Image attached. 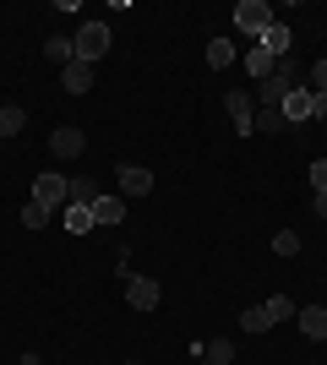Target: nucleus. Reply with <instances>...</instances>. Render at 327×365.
<instances>
[{
  "instance_id": "f257e3e1",
  "label": "nucleus",
  "mask_w": 327,
  "mask_h": 365,
  "mask_svg": "<svg viewBox=\"0 0 327 365\" xmlns=\"http://www.w3.org/2000/svg\"><path fill=\"white\" fill-rule=\"evenodd\" d=\"M295 88H300V66L289 61V55H284V61H279V71L267 76V82H256V104L279 109V104H284V98H289Z\"/></svg>"
},
{
  "instance_id": "f03ea898",
  "label": "nucleus",
  "mask_w": 327,
  "mask_h": 365,
  "mask_svg": "<svg viewBox=\"0 0 327 365\" xmlns=\"http://www.w3.org/2000/svg\"><path fill=\"white\" fill-rule=\"evenodd\" d=\"M71 49H77V61H104V49H109V22H82L77 38H71Z\"/></svg>"
},
{
  "instance_id": "7ed1b4c3",
  "label": "nucleus",
  "mask_w": 327,
  "mask_h": 365,
  "mask_svg": "<svg viewBox=\"0 0 327 365\" xmlns=\"http://www.w3.org/2000/svg\"><path fill=\"white\" fill-rule=\"evenodd\" d=\"M273 22H279V16H273V6H267V0H240V6H234V28L251 33V38H262Z\"/></svg>"
},
{
  "instance_id": "20e7f679",
  "label": "nucleus",
  "mask_w": 327,
  "mask_h": 365,
  "mask_svg": "<svg viewBox=\"0 0 327 365\" xmlns=\"http://www.w3.org/2000/svg\"><path fill=\"white\" fill-rule=\"evenodd\" d=\"M33 202H44L49 213H55V207H66V202H71V180H66V175H55V169H44V175L33 180Z\"/></svg>"
},
{
  "instance_id": "39448f33",
  "label": "nucleus",
  "mask_w": 327,
  "mask_h": 365,
  "mask_svg": "<svg viewBox=\"0 0 327 365\" xmlns=\"http://www.w3.org/2000/svg\"><path fill=\"white\" fill-rule=\"evenodd\" d=\"M224 109H229V120H234L240 137L256 131V104H251V93H224Z\"/></svg>"
},
{
  "instance_id": "423d86ee",
  "label": "nucleus",
  "mask_w": 327,
  "mask_h": 365,
  "mask_svg": "<svg viewBox=\"0 0 327 365\" xmlns=\"http://www.w3.org/2000/svg\"><path fill=\"white\" fill-rule=\"evenodd\" d=\"M158 300H164L158 278H125V305H131V311H153Z\"/></svg>"
},
{
  "instance_id": "0eeeda50",
  "label": "nucleus",
  "mask_w": 327,
  "mask_h": 365,
  "mask_svg": "<svg viewBox=\"0 0 327 365\" xmlns=\"http://www.w3.org/2000/svg\"><path fill=\"white\" fill-rule=\"evenodd\" d=\"M61 88L71 93V98H82V93L93 88V66H88V61H71V66H61Z\"/></svg>"
},
{
  "instance_id": "6e6552de",
  "label": "nucleus",
  "mask_w": 327,
  "mask_h": 365,
  "mask_svg": "<svg viewBox=\"0 0 327 365\" xmlns=\"http://www.w3.org/2000/svg\"><path fill=\"white\" fill-rule=\"evenodd\" d=\"M120 191H125V197H147V191H153V169L120 164Z\"/></svg>"
},
{
  "instance_id": "1a4fd4ad",
  "label": "nucleus",
  "mask_w": 327,
  "mask_h": 365,
  "mask_svg": "<svg viewBox=\"0 0 327 365\" xmlns=\"http://www.w3.org/2000/svg\"><path fill=\"white\" fill-rule=\"evenodd\" d=\"M82 148H88V137H82L77 125H61V131L49 137V153H55V158H77Z\"/></svg>"
},
{
  "instance_id": "9d476101",
  "label": "nucleus",
  "mask_w": 327,
  "mask_h": 365,
  "mask_svg": "<svg viewBox=\"0 0 327 365\" xmlns=\"http://www.w3.org/2000/svg\"><path fill=\"white\" fill-rule=\"evenodd\" d=\"M289 44H295V33L284 28V22H273V28H267L262 38H256V49H267L273 61H284V55H289Z\"/></svg>"
},
{
  "instance_id": "9b49d317",
  "label": "nucleus",
  "mask_w": 327,
  "mask_h": 365,
  "mask_svg": "<svg viewBox=\"0 0 327 365\" xmlns=\"http://www.w3.org/2000/svg\"><path fill=\"white\" fill-rule=\"evenodd\" d=\"M240 66H246V71L256 76V82H267V76L279 71V61H273V55H267V49H256V44H251L246 55H240Z\"/></svg>"
},
{
  "instance_id": "f8f14e48",
  "label": "nucleus",
  "mask_w": 327,
  "mask_h": 365,
  "mask_svg": "<svg viewBox=\"0 0 327 365\" xmlns=\"http://www.w3.org/2000/svg\"><path fill=\"white\" fill-rule=\"evenodd\" d=\"M279 109H284V120H295V125H300V120H311V88H295Z\"/></svg>"
},
{
  "instance_id": "ddd939ff",
  "label": "nucleus",
  "mask_w": 327,
  "mask_h": 365,
  "mask_svg": "<svg viewBox=\"0 0 327 365\" xmlns=\"http://www.w3.org/2000/svg\"><path fill=\"white\" fill-rule=\"evenodd\" d=\"M61 224L71 229V235H88V229H93V207H77V202H66V207H61Z\"/></svg>"
},
{
  "instance_id": "4468645a",
  "label": "nucleus",
  "mask_w": 327,
  "mask_h": 365,
  "mask_svg": "<svg viewBox=\"0 0 327 365\" xmlns=\"http://www.w3.org/2000/svg\"><path fill=\"white\" fill-rule=\"evenodd\" d=\"M295 322H300V333H306V338H327V311H322V305H306Z\"/></svg>"
},
{
  "instance_id": "2eb2a0df",
  "label": "nucleus",
  "mask_w": 327,
  "mask_h": 365,
  "mask_svg": "<svg viewBox=\"0 0 327 365\" xmlns=\"http://www.w3.org/2000/svg\"><path fill=\"white\" fill-rule=\"evenodd\" d=\"M234 61H240V55H234L229 38H207V66H213V71H224V66H234Z\"/></svg>"
},
{
  "instance_id": "dca6fc26",
  "label": "nucleus",
  "mask_w": 327,
  "mask_h": 365,
  "mask_svg": "<svg viewBox=\"0 0 327 365\" xmlns=\"http://www.w3.org/2000/svg\"><path fill=\"white\" fill-rule=\"evenodd\" d=\"M125 218V202L120 197H98L93 202V224H120Z\"/></svg>"
},
{
  "instance_id": "f3484780",
  "label": "nucleus",
  "mask_w": 327,
  "mask_h": 365,
  "mask_svg": "<svg viewBox=\"0 0 327 365\" xmlns=\"http://www.w3.org/2000/svg\"><path fill=\"white\" fill-rule=\"evenodd\" d=\"M22 125H28V109L22 104H0V137H16Z\"/></svg>"
},
{
  "instance_id": "a211bd4d",
  "label": "nucleus",
  "mask_w": 327,
  "mask_h": 365,
  "mask_svg": "<svg viewBox=\"0 0 327 365\" xmlns=\"http://www.w3.org/2000/svg\"><path fill=\"white\" fill-rule=\"evenodd\" d=\"M240 327H246V333H267V327H273L267 305H246V311H240Z\"/></svg>"
},
{
  "instance_id": "6ab92c4d",
  "label": "nucleus",
  "mask_w": 327,
  "mask_h": 365,
  "mask_svg": "<svg viewBox=\"0 0 327 365\" xmlns=\"http://www.w3.org/2000/svg\"><path fill=\"white\" fill-rule=\"evenodd\" d=\"M98 197H104V191H98V180H88V175H82V180H71V202H77V207H93Z\"/></svg>"
},
{
  "instance_id": "aec40b11",
  "label": "nucleus",
  "mask_w": 327,
  "mask_h": 365,
  "mask_svg": "<svg viewBox=\"0 0 327 365\" xmlns=\"http://www.w3.org/2000/svg\"><path fill=\"white\" fill-rule=\"evenodd\" d=\"M44 55H49V61H61V66H71V61H77L71 38H61V33H55V38H44Z\"/></svg>"
},
{
  "instance_id": "412c9836",
  "label": "nucleus",
  "mask_w": 327,
  "mask_h": 365,
  "mask_svg": "<svg viewBox=\"0 0 327 365\" xmlns=\"http://www.w3.org/2000/svg\"><path fill=\"white\" fill-rule=\"evenodd\" d=\"M202 360H207V365H229V360H234V344H229V338H213Z\"/></svg>"
},
{
  "instance_id": "4be33fe9",
  "label": "nucleus",
  "mask_w": 327,
  "mask_h": 365,
  "mask_svg": "<svg viewBox=\"0 0 327 365\" xmlns=\"http://www.w3.org/2000/svg\"><path fill=\"white\" fill-rule=\"evenodd\" d=\"M284 125H289V120H284V109H256V131H284Z\"/></svg>"
},
{
  "instance_id": "5701e85b",
  "label": "nucleus",
  "mask_w": 327,
  "mask_h": 365,
  "mask_svg": "<svg viewBox=\"0 0 327 365\" xmlns=\"http://www.w3.org/2000/svg\"><path fill=\"white\" fill-rule=\"evenodd\" d=\"M273 251H279V257H300V235H295V229L273 235Z\"/></svg>"
},
{
  "instance_id": "b1692460",
  "label": "nucleus",
  "mask_w": 327,
  "mask_h": 365,
  "mask_svg": "<svg viewBox=\"0 0 327 365\" xmlns=\"http://www.w3.org/2000/svg\"><path fill=\"white\" fill-rule=\"evenodd\" d=\"M267 317H273V322H289V317H295V300H289V294H273V300H267Z\"/></svg>"
},
{
  "instance_id": "393cba45",
  "label": "nucleus",
  "mask_w": 327,
  "mask_h": 365,
  "mask_svg": "<svg viewBox=\"0 0 327 365\" xmlns=\"http://www.w3.org/2000/svg\"><path fill=\"white\" fill-rule=\"evenodd\" d=\"M22 224H28V229H44L49 224V207H44V202H28V207H22Z\"/></svg>"
},
{
  "instance_id": "a878e982",
  "label": "nucleus",
  "mask_w": 327,
  "mask_h": 365,
  "mask_svg": "<svg viewBox=\"0 0 327 365\" xmlns=\"http://www.w3.org/2000/svg\"><path fill=\"white\" fill-rule=\"evenodd\" d=\"M311 185H316V197L327 191V158H316V164H311Z\"/></svg>"
},
{
  "instance_id": "bb28decb",
  "label": "nucleus",
  "mask_w": 327,
  "mask_h": 365,
  "mask_svg": "<svg viewBox=\"0 0 327 365\" xmlns=\"http://www.w3.org/2000/svg\"><path fill=\"white\" fill-rule=\"evenodd\" d=\"M311 93H327V61L311 66Z\"/></svg>"
},
{
  "instance_id": "cd10ccee",
  "label": "nucleus",
  "mask_w": 327,
  "mask_h": 365,
  "mask_svg": "<svg viewBox=\"0 0 327 365\" xmlns=\"http://www.w3.org/2000/svg\"><path fill=\"white\" fill-rule=\"evenodd\" d=\"M311 120H327V93H311Z\"/></svg>"
},
{
  "instance_id": "c85d7f7f",
  "label": "nucleus",
  "mask_w": 327,
  "mask_h": 365,
  "mask_svg": "<svg viewBox=\"0 0 327 365\" xmlns=\"http://www.w3.org/2000/svg\"><path fill=\"white\" fill-rule=\"evenodd\" d=\"M316 218H327V191H322V197H316Z\"/></svg>"
},
{
  "instance_id": "c756f323",
  "label": "nucleus",
  "mask_w": 327,
  "mask_h": 365,
  "mask_svg": "<svg viewBox=\"0 0 327 365\" xmlns=\"http://www.w3.org/2000/svg\"><path fill=\"white\" fill-rule=\"evenodd\" d=\"M125 365H142V360H125Z\"/></svg>"
},
{
  "instance_id": "7c9ffc66",
  "label": "nucleus",
  "mask_w": 327,
  "mask_h": 365,
  "mask_svg": "<svg viewBox=\"0 0 327 365\" xmlns=\"http://www.w3.org/2000/svg\"><path fill=\"white\" fill-rule=\"evenodd\" d=\"M202 365H207V360H202Z\"/></svg>"
}]
</instances>
